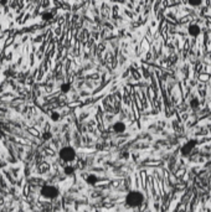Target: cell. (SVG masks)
I'll list each match as a JSON object with an SVG mask.
<instances>
[{
  "mask_svg": "<svg viewBox=\"0 0 211 212\" xmlns=\"http://www.w3.org/2000/svg\"><path fill=\"white\" fill-rule=\"evenodd\" d=\"M70 89H71V84L70 83H62L61 84V91H62V93H68L70 92Z\"/></svg>",
  "mask_w": 211,
  "mask_h": 212,
  "instance_id": "9c48e42d",
  "label": "cell"
},
{
  "mask_svg": "<svg viewBox=\"0 0 211 212\" xmlns=\"http://www.w3.org/2000/svg\"><path fill=\"white\" fill-rule=\"evenodd\" d=\"M144 201V196L139 191H129L126 196V205L128 207H139Z\"/></svg>",
  "mask_w": 211,
  "mask_h": 212,
  "instance_id": "6da1fadb",
  "label": "cell"
},
{
  "mask_svg": "<svg viewBox=\"0 0 211 212\" xmlns=\"http://www.w3.org/2000/svg\"><path fill=\"white\" fill-rule=\"evenodd\" d=\"M113 132L114 133H124L126 132V124L123 123V122H117V123H114L113 124Z\"/></svg>",
  "mask_w": 211,
  "mask_h": 212,
  "instance_id": "5b68a950",
  "label": "cell"
},
{
  "mask_svg": "<svg viewBox=\"0 0 211 212\" xmlns=\"http://www.w3.org/2000/svg\"><path fill=\"white\" fill-rule=\"evenodd\" d=\"M202 3V0H189V4L191 6H199Z\"/></svg>",
  "mask_w": 211,
  "mask_h": 212,
  "instance_id": "8fae6325",
  "label": "cell"
},
{
  "mask_svg": "<svg viewBox=\"0 0 211 212\" xmlns=\"http://www.w3.org/2000/svg\"><path fill=\"white\" fill-rule=\"evenodd\" d=\"M190 107H191L192 109H195V108L199 107V99H197V98L191 99V102H190Z\"/></svg>",
  "mask_w": 211,
  "mask_h": 212,
  "instance_id": "30bf717a",
  "label": "cell"
},
{
  "mask_svg": "<svg viewBox=\"0 0 211 212\" xmlns=\"http://www.w3.org/2000/svg\"><path fill=\"white\" fill-rule=\"evenodd\" d=\"M58 119H60V114H58L57 112H52V113H51V121L57 122Z\"/></svg>",
  "mask_w": 211,
  "mask_h": 212,
  "instance_id": "4fadbf2b",
  "label": "cell"
},
{
  "mask_svg": "<svg viewBox=\"0 0 211 212\" xmlns=\"http://www.w3.org/2000/svg\"><path fill=\"white\" fill-rule=\"evenodd\" d=\"M52 138V134L50 133V132H45L44 134H42V139L44 140H50Z\"/></svg>",
  "mask_w": 211,
  "mask_h": 212,
  "instance_id": "5bb4252c",
  "label": "cell"
},
{
  "mask_svg": "<svg viewBox=\"0 0 211 212\" xmlns=\"http://www.w3.org/2000/svg\"><path fill=\"white\" fill-rule=\"evenodd\" d=\"M123 156L124 158H128V153H123Z\"/></svg>",
  "mask_w": 211,
  "mask_h": 212,
  "instance_id": "9a60e30c",
  "label": "cell"
},
{
  "mask_svg": "<svg viewBox=\"0 0 211 212\" xmlns=\"http://www.w3.org/2000/svg\"><path fill=\"white\" fill-rule=\"evenodd\" d=\"M86 182H87L88 185L93 186V185H96V184L98 182V177H97L96 175H93V174L87 175V177H86Z\"/></svg>",
  "mask_w": 211,
  "mask_h": 212,
  "instance_id": "52a82bcc",
  "label": "cell"
},
{
  "mask_svg": "<svg viewBox=\"0 0 211 212\" xmlns=\"http://www.w3.org/2000/svg\"><path fill=\"white\" fill-rule=\"evenodd\" d=\"M60 195V191L56 186L54 185H44L41 187V196L44 198H47V200H54L56 197H58Z\"/></svg>",
  "mask_w": 211,
  "mask_h": 212,
  "instance_id": "7a4b0ae2",
  "label": "cell"
},
{
  "mask_svg": "<svg viewBox=\"0 0 211 212\" xmlns=\"http://www.w3.org/2000/svg\"><path fill=\"white\" fill-rule=\"evenodd\" d=\"M200 26L199 25H195V24H192V25H190L189 26V34H190V36H197L199 34H200Z\"/></svg>",
  "mask_w": 211,
  "mask_h": 212,
  "instance_id": "8992f818",
  "label": "cell"
},
{
  "mask_svg": "<svg viewBox=\"0 0 211 212\" xmlns=\"http://www.w3.org/2000/svg\"><path fill=\"white\" fill-rule=\"evenodd\" d=\"M42 19L45 20V21H49V20H51L52 19V14L49 11V13H44L42 14Z\"/></svg>",
  "mask_w": 211,
  "mask_h": 212,
  "instance_id": "7c38bea8",
  "label": "cell"
},
{
  "mask_svg": "<svg viewBox=\"0 0 211 212\" xmlns=\"http://www.w3.org/2000/svg\"><path fill=\"white\" fill-rule=\"evenodd\" d=\"M63 172H65V175L70 176V175H72V174L75 172V167H73V166H71V165H67V166H65Z\"/></svg>",
  "mask_w": 211,
  "mask_h": 212,
  "instance_id": "ba28073f",
  "label": "cell"
},
{
  "mask_svg": "<svg viewBox=\"0 0 211 212\" xmlns=\"http://www.w3.org/2000/svg\"><path fill=\"white\" fill-rule=\"evenodd\" d=\"M196 146V142L195 140H189L187 143H185L184 145H183V148H181V154L183 155H189L191 151H192V149Z\"/></svg>",
  "mask_w": 211,
  "mask_h": 212,
  "instance_id": "277c9868",
  "label": "cell"
},
{
  "mask_svg": "<svg viewBox=\"0 0 211 212\" xmlns=\"http://www.w3.org/2000/svg\"><path fill=\"white\" fill-rule=\"evenodd\" d=\"M58 155L61 158V160L66 161V163H71L76 159V150L72 148V146H63L58 151Z\"/></svg>",
  "mask_w": 211,
  "mask_h": 212,
  "instance_id": "3957f363",
  "label": "cell"
}]
</instances>
